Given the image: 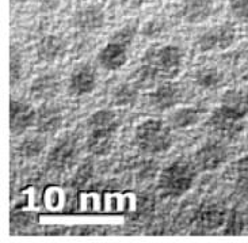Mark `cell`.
<instances>
[{"instance_id": "cell-1", "label": "cell", "mask_w": 248, "mask_h": 243, "mask_svg": "<svg viewBox=\"0 0 248 243\" xmlns=\"http://www.w3.org/2000/svg\"><path fill=\"white\" fill-rule=\"evenodd\" d=\"M134 143L145 154H161L172 146L171 128L160 120H147L136 128Z\"/></svg>"}, {"instance_id": "cell-2", "label": "cell", "mask_w": 248, "mask_h": 243, "mask_svg": "<svg viewBox=\"0 0 248 243\" xmlns=\"http://www.w3.org/2000/svg\"><path fill=\"white\" fill-rule=\"evenodd\" d=\"M194 179V164L185 159H178L161 171L159 189L164 196L179 197L193 186Z\"/></svg>"}, {"instance_id": "cell-3", "label": "cell", "mask_w": 248, "mask_h": 243, "mask_svg": "<svg viewBox=\"0 0 248 243\" xmlns=\"http://www.w3.org/2000/svg\"><path fill=\"white\" fill-rule=\"evenodd\" d=\"M144 67L148 68L156 78L172 79L179 74L183 63L181 48L175 45L154 48L145 54Z\"/></svg>"}, {"instance_id": "cell-4", "label": "cell", "mask_w": 248, "mask_h": 243, "mask_svg": "<svg viewBox=\"0 0 248 243\" xmlns=\"http://www.w3.org/2000/svg\"><path fill=\"white\" fill-rule=\"evenodd\" d=\"M246 115L247 113L221 103L218 108L213 110L209 124L217 133L224 137H233L240 133L243 129V120L246 118Z\"/></svg>"}, {"instance_id": "cell-5", "label": "cell", "mask_w": 248, "mask_h": 243, "mask_svg": "<svg viewBox=\"0 0 248 243\" xmlns=\"http://www.w3.org/2000/svg\"><path fill=\"white\" fill-rule=\"evenodd\" d=\"M236 38L235 27L229 23H224L220 26H213L206 30L200 37L197 42L198 49L201 52H212V50H225L228 49Z\"/></svg>"}, {"instance_id": "cell-6", "label": "cell", "mask_w": 248, "mask_h": 243, "mask_svg": "<svg viewBox=\"0 0 248 243\" xmlns=\"http://www.w3.org/2000/svg\"><path fill=\"white\" fill-rule=\"evenodd\" d=\"M228 151L221 143L209 142L195 154V163L202 171L218 169L221 164L227 162Z\"/></svg>"}, {"instance_id": "cell-7", "label": "cell", "mask_w": 248, "mask_h": 243, "mask_svg": "<svg viewBox=\"0 0 248 243\" xmlns=\"http://www.w3.org/2000/svg\"><path fill=\"white\" fill-rule=\"evenodd\" d=\"M37 121V112L29 103L19 101L10 102V129L11 133H22Z\"/></svg>"}, {"instance_id": "cell-8", "label": "cell", "mask_w": 248, "mask_h": 243, "mask_svg": "<svg viewBox=\"0 0 248 243\" xmlns=\"http://www.w3.org/2000/svg\"><path fill=\"white\" fill-rule=\"evenodd\" d=\"M182 98V90L175 83H163L149 94L151 105L157 110H167L178 105Z\"/></svg>"}, {"instance_id": "cell-9", "label": "cell", "mask_w": 248, "mask_h": 243, "mask_svg": "<svg viewBox=\"0 0 248 243\" xmlns=\"http://www.w3.org/2000/svg\"><path fill=\"white\" fill-rule=\"evenodd\" d=\"M74 26L83 32H93L96 29H101L105 23V13L99 6H86L79 8L75 13L74 18Z\"/></svg>"}, {"instance_id": "cell-10", "label": "cell", "mask_w": 248, "mask_h": 243, "mask_svg": "<svg viewBox=\"0 0 248 243\" xmlns=\"http://www.w3.org/2000/svg\"><path fill=\"white\" fill-rule=\"evenodd\" d=\"M127 45L110 41L98 54V61L102 68L108 71H117L127 61Z\"/></svg>"}, {"instance_id": "cell-11", "label": "cell", "mask_w": 248, "mask_h": 243, "mask_svg": "<svg viewBox=\"0 0 248 243\" xmlns=\"http://www.w3.org/2000/svg\"><path fill=\"white\" fill-rule=\"evenodd\" d=\"M215 11L213 0H185L181 6L182 19L187 23H201Z\"/></svg>"}, {"instance_id": "cell-12", "label": "cell", "mask_w": 248, "mask_h": 243, "mask_svg": "<svg viewBox=\"0 0 248 243\" xmlns=\"http://www.w3.org/2000/svg\"><path fill=\"white\" fill-rule=\"evenodd\" d=\"M96 86V74L94 68L81 64L75 68L69 78V90L75 95H84L91 93Z\"/></svg>"}, {"instance_id": "cell-13", "label": "cell", "mask_w": 248, "mask_h": 243, "mask_svg": "<svg viewBox=\"0 0 248 243\" xmlns=\"http://www.w3.org/2000/svg\"><path fill=\"white\" fill-rule=\"evenodd\" d=\"M76 142L72 137L62 139L59 144H56L50 154H49V163L56 170L67 169L76 158Z\"/></svg>"}, {"instance_id": "cell-14", "label": "cell", "mask_w": 248, "mask_h": 243, "mask_svg": "<svg viewBox=\"0 0 248 243\" xmlns=\"http://www.w3.org/2000/svg\"><path fill=\"white\" fill-rule=\"evenodd\" d=\"M227 219V212L218 204H205L202 205L198 215L195 216L198 227L203 231H213L221 227Z\"/></svg>"}, {"instance_id": "cell-15", "label": "cell", "mask_w": 248, "mask_h": 243, "mask_svg": "<svg viewBox=\"0 0 248 243\" xmlns=\"http://www.w3.org/2000/svg\"><path fill=\"white\" fill-rule=\"evenodd\" d=\"M61 122H62V114L57 106L46 102L38 109L35 125L42 133H53L60 128Z\"/></svg>"}, {"instance_id": "cell-16", "label": "cell", "mask_w": 248, "mask_h": 243, "mask_svg": "<svg viewBox=\"0 0 248 243\" xmlns=\"http://www.w3.org/2000/svg\"><path fill=\"white\" fill-rule=\"evenodd\" d=\"M115 130L113 129H90L87 148L94 155H108L114 146Z\"/></svg>"}, {"instance_id": "cell-17", "label": "cell", "mask_w": 248, "mask_h": 243, "mask_svg": "<svg viewBox=\"0 0 248 243\" xmlns=\"http://www.w3.org/2000/svg\"><path fill=\"white\" fill-rule=\"evenodd\" d=\"M60 81L54 75H41L33 81L30 87V97L34 101H49L59 91Z\"/></svg>"}, {"instance_id": "cell-18", "label": "cell", "mask_w": 248, "mask_h": 243, "mask_svg": "<svg viewBox=\"0 0 248 243\" xmlns=\"http://www.w3.org/2000/svg\"><path fill=\"white\" fill-rule=\"evenodd\" d=\"M62 49H64V44L59 37L46 35L38 42L37 54L41 60L53 61L62 53Z\"/></svg>"}, {"instance_id": "cell-19", "label": "cell", "mask_w": 248, "mask_h": 243, "mask_svg": "<svg viewBox=\"0 0 248 243\" xmlns=\"http://www.w3.org/2000/svg\"><path fill=\"white\" fill-rule=\"evenodd\" d=\"M88 129H113L117 130L118 128V120H117V114L113 110L108 109H103V110H98L94 114L88 118Z\"/></svg>"}, {"instance_id": "cell-20", "label": "cell", "mask_w": 248, "mask_h": 243, "mask_svg": "<svg viewBox=\"0 0 248 243\" xmlns=\"http://www.w3.org/2000/svg\"><path fill=\"white\" fill-rule=\"evenodd\" d=\"M201 110L198 108H182L171 114V122L175 128H188L200 121Z\"/></svg>"}, {"instance_id": "cell-21", "label": "cell", "mask_w": 248, "mask_h": 243, "mask_svg": "<svg viewBox=\"0 0 248 243\" xmlns=\"http://www.w3.org/2000/svg\"><path fill=\"white\" fill-rule=\"evenodd\" d=\"M195 83L202 88H216L222 83V75L216 69H202L195 76Z\"/></svg>"}, {"instance_id": "cell-22", "label": "cell", "mask_w": 248, "mask_h": 243, "mask_svg": "<svg viewBox=\"0 0 248 243\" xmlns=\"http://www.w3.org/2000/svg\"><path fill=\"white\" fill-rule=\"evenodd\" d=\"M137 99V87L133 84H122L117 88L113 95V101L117 106L132 105Z\"/></svg>"}, {"instance_id": "cell-23", "label": "cell", "mask_w": 248, "mask_h": 243, "mask_svg": "<svg viewBox=\"0 0 248 243\" xmlns=\"http://www.w3.org/2000/svg\"><path fill=\"white\" fill-rule=\"evenodd\" d=\"M222 105H227L229 108L237 109L240 112H244L248 114V102L244 97L243 91L239 90H229L222 95Z\"/></svg>"}, {"instance_id": "cell-24", "label": "cell", "mask_w": 248, "mask_h": 243, "mask_svg": "<svg viewBox=\"0 0 248 243\" xmlns=\"http://www.w3.org/2000/svg\"><path fill=\"white\" fill-rule=\"evenodd\" d=\"M45 148V142L41 137H30L20 144L19 152L25 158H33L41 154V151Z\"/></svg>"}, {"instance_id": "cell-25", "label": "cell", "mask_w": 248, "mask_h": 243, "mask_svg": "<svg viewBox=\"0 0 248 243\" xmlns=\"http://www.w3.org/2000/svg\"><path fill=\"white\" fill-rule=\"evenodd\" d=\"M229 11L236 20L248 25V0H229Z\"/></svg>"}, {"instance_id": "cell-26", "label": "cell", "mask_w": 248, "mask_h": 243, "mask_svg": "<svg viewBox=\"0 0 248 243\" xmlns=\"http://www.w3.org/2000/svg\"><path fill=\"white\" fill-rule=\"evenodd\" d=\"M22 75V60L18 50H14V47H11V56H10V83L11 86L16 84L20 79Z\"/></svg>"}, {"instance_id": "cell-27", "label": "cell", "mask_w": 248, "mask_h": 243, "mask_svg": "<svg viewBox=\"0 0 248 243\" xmlns=\"http://www.w3.org/2000/svg\"><path fill=\"white\" fill-rule=\"evenodd\" d=\"M134 34H136V26L134 25H126V26L121 27L120 30L115 32L111 41L120 42V44H124V45L129 47L132 44V41H133Z\"/></svg>"}, {"instance_id": "cell-28", "label": "cell", "mask_w": 248, "mask_h": 243, "mask_svg": "<svg viewBox=\"0 0 248 243\" xmlns=\"http://www.w3.org/2000/svg\"><path fill=\"white\" fill-rule=\"evenodd\" d=\"M91 176H93V164H90L87 162L86 164H83L80 169L78 170V173H76L72 183H74L75 186H83L91 178Z\"/></svg>"}, {"instance_id": "cell-29", "label": "cell", "mask_w": 248, "mask_h": 243, "mask_svg": "<svg viewBox=\"0 0 248 243\" xmlns=\"http://www.w3.org/2000/svg\"><path fill=\"white\" fill-rule=\"evenodd\" d=\"M243 223L240 222V216L239 215H233V216L228 217V231L227 234H239L242 231Z\"/></svg>"}, {"instance_id": "cell-30", "label": "cell", "mask_w": 248, "mask_h": 243, "mask_svg": "<svg viewBox=\"0 0 248 243\" xmlns=\"http://www.w3.org/2000/svg\"><path fill=\"white\" fill-rule=\"evenodd\" d=\"M147 0H120V4H121L125 10H137L140 8Z\"/></svg>"}, {"instance_id": "cell-31", "label": "cell", "mask_w": 248, "mask_h": 243, "mask_svg": "<svg viewBox=\"0 0 248 243\" xmlns=\"http://www.w3.org/2000/svg\"><path fill=\"white\" fill-rule=\"evenodd\" d=\"M29 0H11V3H16V4H20V3H26Z\"/></svg>"}, {"instance_id": "cell-32", "label": "cell", "mask_w": 248, "mask_h": 243, "mask_svg": "<svg viewBox=\"0 0 248 243\" xmlns=\"http://www.w3.org/2000/svg\"><path fill=\"white\" fill-rule=\"evenodd\" d=\"M243 93H244V97H246V99H247V102H248V86L246 87V90H244Z\"/></svg>"}]
</instances>
